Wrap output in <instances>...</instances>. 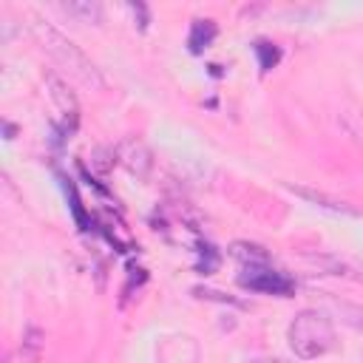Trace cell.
I'll return each mask as SVG.
<instances>
[{
    "instance_id": "7",
    "label": "cell",
    "mask_w": 363,
    "mask_h": 363,
    "mask_svg": "<svg viewBox=\"0 0 363 363\" xmlns=\"http://www.w3.org/2000/svg\"><path fill=\"white\" fill-rule=\"evenodd\" d=\"M315 267H320L329 275H340V278H352V281H363V269L354 267L352 261L340 258V255H306Z\"/></svg>"
},
{
    "instance_id": "2",
    "label": "cell",
    "mask_w": 363,
    "mask_h": 363,
    "mask_svg": "<svg viewBox=\"0 0 363 363\" xmlns=\"http://www.w3.org/2000/svg\"><path fill=\"white\" fill-rule=\"evenodd\" d=\"M286 340L301 360H312L326 354L335 346V329H332V320L318 309H303L292 318L286 329Z\"/></svg>"
},
{
    "instance_id": "15",
    "label": "cell",
    "mask_w": 363,
    "mask_h": 363,
    "mask_svg": "<svg viewBox=\"0 0 363 363\" xmlns=\"http://www.w3.org/2000/svg\"><path fill=\"white\" fill-rule=\"evenodd\" d=\"M65 190H68V196H71V210H74V218L85 227L88 221H85V216H82V207H79V196H77V190H74V184H65Z\"/></svg>"
},
{
    "instance_id": "8",
    "label": "cell",
    "mask_w": 363,
    "mask_h": 363,
    "mask_svg": "<svg viewBox=\"0 0 363 363\" xmlns=\"http://www.w3.org/2000/svg\"><path fill=\"white\" fill-rule=\"evenodd\" d=\"M216 34H218V28H216L213 20H193L190 34H187V48H190L193 54H201V51L216 40Z\"/></svg>"
},
{
    "instance_id": "13",
    "label": "cell",
    "mask_w": 363,
    "mask_h": 363,
    "mask_svg": "<svg viewBox=\"0 0 363 363\" xmlns=\"http://www.w3.org/2000/svg\"><path fill=\"white\" fill-rule=\"evenodd\" d=\"M113 162H116V147H96V150L91 153V164H94L99 173H108V170L113 167Z\"/></svg>"
},
{
    "instance_id": "9",
    "label": "cell",
    "mask_w": 363,
    "mask_h": 363,
    "mask_svg": "<svg viewBox=\"0 0 363 363\" xmlns=\"http://www.w3.org/2000/svg\"><path fill=\"white\" fill-rule=\"evenodd\" d=\"M43 349H45V335L40 326H28L23 332V340H20V360L23 363H37L43 357Z\"/></svg>"
},
{
    "instance_id": "14",
    "label": "cell",
    "mask_w": 363,
    "mask_h": 363,
    "mask_svg": "<svg viewBox=\"0 0 363 363\" xmlns=\"http://www.w3.org/2000/svg\"><path fill=\"white\" fill-rule=\"evenodd\" d=\"M193 295H196V298H204V301H218V303H238V301H233L230 295H224V292H218V289H204V286H196Z\"/></svg>"
},
{
    "instance_id": "10",
    "label": "cell",
    "mask_w": 363,
    "mask_h": 363,
    "mask_svg": "<svg viewBox=\"0 0 363 363\" xmlns=\"http://www.w3.org/2000/svg\"><path fill=\"white\" fill-rule=\"evenodd\" d=\"M60 11H65L68 17L79 20V23H99L102 20V6L94 0H71V3H60Z\"/></svg>"
},
{
    "instance_id": "3",
    "label": "cell",
    "mask_w": 363,
    "mask_h": 363,
    "mask_svg": "<svg viewBox=\"0 0 363 363\" xmlns=\"http://www.w3.org/2000/svg\"><path fill=\"white\" fill-rule=\"evenodd\" d=\"M247 272H250V275H241V278H238V284L247 286V289L269 292V295H289V292L295 289V284H292L284 272H275V269H269L267 264L250 267Z\"/></svg>"
},
{
    "instance_id": "17",
    "label": "cell",
    "mask_w": 363,
    "mask_h": 363,
    "mask_svg": "<svg viewBox=\"0 0 363 363\" xmlns=\"http://www.w3.org/2000/svg\"><path fill=\"white\" fill-rule=\"evenodd\" d=\"M252 363H284V360H252Z\"/></svg>"
},
{
    "instance_id": "1",
    "label": "cell",
    "mask_w": 363,
    "mask_h": 363,
    "mask_svg": "<svg viewBox=\"0 0 363 363\" xmlns=\"http://www.w3.org/2000/svg\"><path fill=\"white\" fill-rule=\"evenodd\" d=\"M31 31H34L37 43L43 45V51H45L60 68H65L77 82H82V85H88V88H94V91H102V88H105V79H102L99 68L85 57V51H82L79 45H74V43H71L65 34H60L51 23L34 17Z\"/></svg>"
},
{
    "instance_id": "16",
    "label": "cell",
    "mask_w": 363,
    "mask_h": 363,
    "mask_svg": "<svg viewBox=\"0 0 363 363\" xmlns=\"http://www.w3.org/2000/svg\"><path fill=\"white\" fill-rule=\"evenodd\" d=\"M130 11H133V17L139 20V28L145 31V28H147V9H145L142 3H130Z\"/></svg>"
},
{
    "instance_id": "11",
    "label": "cell",
    "mask_w": 363,
    "mask_h": 363,
    "mask_svg": "<svg viewBox=\"0 0 363 363\" xmlns=\"http://www.w3.org/2000/svg\"><path fill=\"white\" fill-rule=\"evenodd\" d=\"M230 255L238 258V261H244V264H250V267H261V264L269 261V255H267L264 247H258V244H247V241H235V244L230 247Z\"/></svg>"
},
{
    "instance_id": "6",
    "label": "cell",
    "mask_w": 363,
    "mask_h": 363,
    "mask_svg": "<svg viewBox=\"0 0 363 363\" xmlns=\"http://www.w3.org/2000/svg\"><path fill=\"white\" fill-rule=\"evenodd\" d=\"M45 85H48V96H51V102L62 111L65 119H71V125H77L79 105H77V96L71 94V88H68L57 74H45Z\"/></svg>"
},
{
    "instance_id": "5",
    "label": "cell",
    "mask_w": 363,
    "mask_h": 363,
    "mask_svg": "<svg viewBox=\"0 0 363 363\" xmlns=\"http://www.w3.org/2000/svg\"><path fill=\"white\" fill-rule=\"evenodd\" d=\"M289 193H295V196H301L303 201H309L312 207H320V210H329V213H335V216H349V218H363V213L357 210V207H352L349 201H340V199H335V196H329V193H323V190H312V187H303V184H284Z\"/></svg>"
},
{
    "instance_id": "12",
    "label": "cell",
    "mask_w": 363,
    "mask_h": 363,
    "mask_svg": "<svg viewBox=\"0 0 363 363\" xmlns=\"http://www.w3.org/2000/svg\"><path fill=\"white\" fill-rule=\"evenodd\" d=\"M255 54H258L261 71H269V68H275V65H278V60H281V51H278V45H272V43H267V40L255 43Z\"/></svg>"
},
{
    "instance_id": "4",
    "label": "cell",
    "mask_w": 363,
    "mask_h": 363,
    "mask_svg": "<svg viewBox=\"0 0 363 363\" xmlns=\"http://www.w3.org/2000/svg\"><path fill=\"white\" fill-rule=\"evenodd\" d=\"M116 162H119L128 173H133L136 179H147V173H150V167H153V156H150L147 145L139 142V139H122V142L116 145Z\"/></svg>"
}]
</instances>
